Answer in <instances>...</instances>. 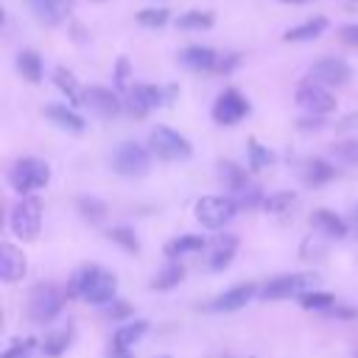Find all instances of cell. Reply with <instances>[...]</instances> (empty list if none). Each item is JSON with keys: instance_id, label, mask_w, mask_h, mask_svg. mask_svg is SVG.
Instances as JSON below:
<instances>
[{"instance_id": "1", "label": "cell", "mask_w": 358, "mask_h": 358, "mask_svg": "<svg viewBox=\"0 0 358 358\" xmlns=\"http://www.w3.org/2000/svg\"><path fill=\"white\" fill-rule=\"evenodd\" d=\"M115 291H117V280L112 271H106L101 266H81L70 277L67 296H78L92 305H109V302H115Z\"/></svg>"}, {"instance_id": "2", "label": "cell", "mask_w": 358, "mask_h": 358, "mask_svg": "<svg viewBox=\"0 0 358 358\" xmlns=\"http://www.w3.org/2000/svg\"><path fill=\"white\" fill-rule=\"evenodd\" d=\"M48 182H50V168H48V162H42L36 157H22L8 168V185L20 196H31L34 190L45 187Z\"/></svg>"}, {"instance_id": "3", "label": "cell", "mask_w": 358, "mask_h": 358, "mask_svg": "<svg viewBox=\"0 0 358 358\" xmlns=\"http://www.w3.org/2000/svg\"><path fill=\"white\" fill-rule=\"evenodd\" d=\"M148 151L165 162H179V159H187L193 154V145L185 134H179L168 126H157L148 134Z\"/></svg>"}, {"instance_id": "4", "label": "cell", "mask_w": 358, "mask_h": 358, "mask_svg": "<svg viewBox=\"0 0 358 358\" xmlns=\"http://www.w3.org/2000/svg\"><path fill=\"white\" fill-rule=\"evenodd\" d=\"M64 294L56 285H34L28 294V316L36 324H48L62 313Z\"/></svg>"}, {"instance_id": "5", "label": "cell", "mask_w": 358, "mask_h": 358, "mask_svg": "<svg viewBox=\"0 0 358 358\" xmlns=\"http://www.w3.org/2000/svg\"><path fill=\"white\" fill-rule=\"evenodd\" d=\"M8 224H11L14 235H20L22 241H34L42 229V201L36 196H22L14 204Z\"/></svg>"}, {"instance_id": "6", "label": "cell", "mask_w": 358, "mask_h": 358, "mask_svg": "<svg viewBox=\"0 0 358 358\" xmlns=\"http://www.w3.org/2000/svg\"><path fill=\"white\" fill-rule=\"evenodd\" d=\"M112 168L120 173V176H145L148 173V168H151V151L145 148V145H140V143H131V140H126V143H120L117 148H115V154H112Z\"/></svg>"}, {"instance_id": "7", "label": "cell", "mask_w": 358, "mask_h": 358, "mask_svg": "<svg viewBox=\"0 0 358 358\" xmlns=\"http://www.w3.org/2000/svg\"><path fill=\"white\" fill-rule=\"evenodd\" d=\"M238 213V204L232 196H201L196 201V218L207 229H218L227 221H232Z\"/></svg>"}, {"instance_id": "8", "label": "cell", "mask_w": 358, "mask_h": 358, "mask_svg": "<svg viewBox=\"0 0 358 358\" xmlns=\"http://www.w3.org/2000/svg\"><path fill=\"white\" fill-rule=\"evenodd\" d=\"M308 78L316 81V84H322V87H344L352 78V70H350V64L344 59L324 56V59H319V62L310 64Z\"/></svg>"}, {"instance_id": "9", "label": "cell", "mask_w": 358, "mask_h": 358, "mask_svg": "<svg viewBox=\"0 0 358 358\" xmlns=\"http://www.w3.org/2000/svg\"><path fill=\"white\" fill-rule=\"evenodd\" d=\"M294 98H296V103H299L302 109H308V112H313V115H327V112L336 109V98H333V92H330L327 87L310 81V78H305V81L296 84Z\"/></svg>"}, {"instance_id": "10", "label": "cell", "mask_w": 358, "mask_h": 358, "mask_svg": "<svg viewBox=\"0 0 358 358\" xmlns=\"http://www.w3.org/2000/svg\"><path fill=\"white\" fill-rule=\"evenodd\" d=\"M313 282H316V274H282V277L268 280V282L260 288V296H263V299L302 296V288H308V285H313Z\"/></svg>"}, {"instance_id": "11", "label": "cell", "mask_w": 358, "mask_h": 358, "mask_svg": "<svg viewBox=\"0 0 358 358\" xmlns=\"http://www.w3.org/2000/svg\"><path fill=\"white\" fill-rule=\"evenodd\" d=\"M246 112H249V103L238 90H224L213 103V120L221 126H235Z\"/></svg>"}, {"instance_id": "12", "label": "cell", "mask_w": 358, "mask_h": 358, "mask_svg": "<svg viewBox=\"0 0 358 358\" xmlns=\"http://www.w3.org/2000/svg\"><path fill=\"white\" fill-rule=\"evenodd\" d=\"M165 101H168V95L154 84H137V87H131L126 92V106H129V112L134 117H145L151 109L162 106Z\"/></svg>"}, {"instance_id": "13", "label": "cell", "mask_w": 358, "mask_h": 358, "mask_svg": "<svg viewBox=\"0 0 358 358\" xmlns=\"http://www.w3.org/2000/svg\"><path fill=\"white\" fill-rule=\"evenodd\" d=\"M84 103L98 117H115L120 112V106H123V101L112 90H106V87H90V90H84Z\"/></svg>"}, {"instance_id": "14", "label": "cell", "mask_w": 358, "mask_h": 358, "mask_svg": "<svg viewBox=\"0 0 358 358\" xmlns=\"http://www.w3.org/2000/svg\"><path fill=\"white\" fill-rule=\"evenodd\" d=\"M257 294V285L255 282H241V285H232L229 291H224V294H218L213 302H210V310H241L246 302H252V296Z\"/></svg>"}, {"instance_id": "15", "label": "cell", "mask_w": 358, "mask_h": 358, "mask_svg": "<svg viewBox=\"0 0 358 358\" xmlns=\"http://www.w3.org/2000/svg\"><path fill=\"white\" fill-rule=\"evenodd\" d=\"M0 277L3 282H17L25 277V255L14 243H0Z\"/></svg>"}, {"instance_id": "16", "label": "cell", "mask_w": 358, "mask_h": 358, "mask_svg": "<svg viewBox=\"0 0 358 358\" xmlns=\"http://www.w3.org/2000/svg\"><path fill=\"white\" fill-rule=\"evenodd\" d=\"M310 227L319 229L327 238H347V221L338 218L333 210H324V207L310 213Z\"/></svg>"}, {"instance_id": "17", "label": "cell", "mask_w": 358, "mask_h": 358, "mask_svg": "<svg viewBox=\"0 0 358 358\" xmlns=\"http://www.w3.org/2000/svg\"><path fill=\"white\" fill-rule=\"evenodd\" d=\"M179 59H182V64L190 67V70H215V67L221 64L218 53H215L213 48H204V45H190V48H185Z\"/></svg>"}, {"instance_id": "18", "label": "cell", "mask_w": 358, "mask_h": 358, "mask_svg": "<svg viewBox=\"0 0 358 358\" xmlns=\"http://www.w3.org/2000/svg\"><path fill=\"white\" fill-rule=\"evenodd\" d=\"M235 249H238V238H235V235H221V238H215V243H213V252H210V260H207V266H210L213 271H221V268H227V266L232 263V255H235Z\"/></svg>"}, {"instance_id": "19", "label": "cell", "mask_w": 358, "mask_h": 358, "mask_svg": "<svg viewBox=\"0 0 358 358\" xmlns=\"http://www.w3.org/2000/svg\"><path fill=\"white\" fill-rule=\"evenodd\" d=\"M148 330V322L145 319H137V322H129V324H120L112 336V350H129L134 347Z\"/></svg>"}, {"instance_id": "20", "label": "cell", "mask_w": 358, "mask_h": 358, "mask_svg": "<svg viewBox=\"0 0 358 358\" xmlns=\"http://www.w3.org/2000/svg\"><path fill=\"white\" fill-rule=\"evenodd\" d=\"M324 28H327V20H324V17H313V20L302 22V25L288 28V31L282 34V39H285V42H310V39H319V36L324 34Z\"/></svg>"}, {"instance_id": "21", "label": "cell", "mask_w": 358, "mask_h": 358, "mask_svg": "<svg viewBox=\"0 0 358 358\" xmlns=\"http://www.w3.org/2000/svg\"><path fill=\"white\" fill-rule=\"evenodd\" d=\"M45 115L59 126V129H67V131H84V117L81 115H76L73 109H67V106H62V103H50V106H45Z\"/></svg>"}, {"instance_id": "22", "label": "cell", "mask_w": 358, "mask_h": 358, "mask_svg": "<svg viewBox=\"0 0 358 358\" xmlns=\"http://www.w3.org/2000/svg\"><path fill=\"white\" fill-rule=\"evenodd\" d=\"M53 81H56V87L67 95L70 103H84V92H81L76 76H73L67 67H56V70H53Z\"/></svg>"}, {"instance_id": "23", "label": "cell", "mask_w": 358, "mask_h": 358, "mask_svg": "<svg viewBox=\"0 0 358 358\" xmlns=\"http://www.w3.org/2000/svg\"><path fill=\"white\" fill-rule=\"evenodd\" d=\"M28 6H31V11H34V17L42 22V25H59L62 22V6H59V0H28Z\"/></svg>"}, {"instance_id": "24", "label": "cell", "mask_w": 358, "mask_h": 358, "mask_svg": "<svg viewBox=\"0 0 358 358\" xmlns=\"http://www.w3.org/2000/svg\"><path fill=\"white\" fill-rule=\"evenodd\" d=\"M17 70H20L22 78H28L31 84H39V81H42V59H39V53H34V50H20V56H17Z\"/></svg>"}, {"instance_id": "25", "label": "cell", "mask_w": 358, "mask_h": 358, "mask_svg": "<svg viewBox=\"0 0 358 358\" xmlns=\"http://www.w3.org/2000/svg\"><path fill=\"white\" fill-rule=\"evenodd\" d=\"M218 168H221V179H224V185H227V187L232 190V196L249 187V179H246V171H243V168H238L235 162H221Z\"/></svg>"}, {"instance_id": "26", "label": "cell", "mask_w": 358, "mask_h": 358, "mask_svg": "<svg viewBox=\"0 0 358 358\" xmlns=\"http://www.w3.org/2000/svg\"><path fill=\"white\" fill-rule=\"evenodd\" d=\"M333 176H336V168L330 162H324V159H308V165H305V182L308 185H324Z\"/></svg>"}, {"instance_id": "27", "label": "cell", "mask_w": 358, "mask_h": 358, "mask_svg": "<svg viewBox=\"0 0 358 358\" xmlns=\"http://www.w3.org/2000/svg\"><path fill=\"white\" fill-rule=\"evenodd\" d=\"M204 249V238L201 235H179L176 241H171L165 246V255L168 257H179V255H187V252H199Z\"/></svg>"}, {"instance_id": "28", "label": "cell", "mask_w": 358, "mask_h": 358, "mask_svg": "<svg viewBox=\"0 0 358 358\" xmlns=\"http://www.w3.org/2000/svg\"><path fill=\"white\" fill-rule=\"evenodd\" d=\"M70 341H73V330L70 327H64V330H56V333H50L48 338H45V344H42V352L48 355V358H59L67 347H70Z\"/></svg>"}, {"instance_id": "29", "label": "cell", "mask_w": 358, "mask_h": 358, "mask_svg": "<svg viewBox=\"0 0 358 358\" xmlns=\"http://www.w3.org/2000/svg\"><path fill=\"white\" fill-rule=\"evenodd\" d=\"M294 201H296L294 190H280V193H271L268 199H263V210L271 213V215H282L294 207Z\"/></svg>"}, {"instance_id": "30", "label": "cell", "mask_w": 358, "mask_h": 358, "mask_svg": "<svg viewBox=\"0 0 358 358\" xmlns=\"http://www.w3.org/2000/svg\"><path fill=\"white\" fill-rule=\"evenodd\" d=\"M182 277H185V268H182L179 263H171V266H165V268L151 280V288H154V291H168V288L179 285Z\"/></svg>"}, {"instance_id": "31", "label": "cell", "mask_w": 358, "mask_h": 358, "mask_svg": "<svg viewBox=\"0 0 358 358\" xmlns=\"http://www.w3.org/2000/svg\"><path fill=\"white\" fill-rule=\"evenodd\" d=\"M76 207H78V213H81L87 221H92V224H98V221L106 218V204H103L101 199H95V196H81V199L76 201Z\"/></svg>"}, {"instance_id": "32", "label": "cell", "mask_w": 358, "mask_h": 358, "mask_svg": "<svg viewBox=\"0 0 358 358\" xmlns=\"http://www.w3.org/2000/svg\"><path fill=\"white\" fill-rule=\"evenodd\" d=\"M271 162H274V154L252 137V140H249V168H252V171H260V168H268Z\"/></svg>"}, {"instance_id": "33", "label": "cell", "mask_w": 358, "mask_h": 358, "mask_svg": "<svg viewBox=\"0 0 358 358\" xmlns=\"http://www.w3.org/2000/svg\"><path fill=\"white\" fill-rule=\"evenodd\" d=\"M333 302H336V296L327 294V291H313V294H302L299 296V305L305 310H330Z\"/></svg>"}, {"instance_id": "34", "label": "cell", "mask_w": 358, "mask_h": 358, "mask_svg": "<svg viewBox=\"0 0 358 358\" xmlns=\"http://www.w3.org/2000/svg\"><path fill=\"white\" fill-rule=\"evenodd\" d=\"M176 22H179V28H210L213 14L210 11H185Z\"/></svg>"}, {"instance_id": "35", "label": "cell", "mask_w": 358, "mask_h": 358, "mask_svg": "<svg viewBox=\"0 0 358 358\" xmlns=\"http://www.w3.org/2000/svg\"><path fill=\"white\" fill-rule=\"evenodd\" d=\"M106 235H109V241L120 243L126 252H137V249H140V243H137V238H134V232H131L129 227H112Z\"/></svg>"}, {"instance_id": "36", "label": "cell", "mask_w": 358, "mask_h": 358, "mask_svg": "<svg viewBox=\"0 0 358 358\" xmlns=\"http://www.w3.org/2000/svg\"><path fill=\"white\" fill-rule=\"evenodd\" d=\"M168 8H143L140 14H137V22L140 25H145V28H159V25H165L168 22Z\"/></svg>"}, {"instance_id": "37", "label": "cell", "mask_w": 358, "mask_h": 358, "mask_svg": "<svg viewBox=\"0 0 358 358\" xmlns=\"http://www.w3.org/2000/svg\"><path fill=\"white\" fill-rule=\"evenodd\" d=\"M36 341L34 338H25V341H14L6 352H3V358H28V352H31V347H34Z\"/></svg>"}, {"instance_id": "38", "label": "cell", "mask_w": 358, "mask_h": 358, "mask_svg": "<svg viewBox=\"0 0 358 358\" xmlns=\"http://www.w3.org/2000/svg\"><path fill=\"white\" fill-rule=\"evenodd\" d=\"M115 87H117V90H129V59H126V56L117 59V67H115Z\"/></svg>"}, {"instance_id": "39", "label": "cell", "mask_w": 358, "mask_h": 358, "mask_svg": "<svg viewBox=\"0 0 358 358\" xmlns=\"http://www.w3.org/2000/svg\"><path fill=\"white\" fill-rule=\"evenodd\" d=\"M129 310H131V308H129L126 302H120V299H115L112 305H106V308H103V313H106V316H112V319H120V316H129Z\"/></svg>"}, {"instance_id": "40", "label": "cell", "mask_w": 358, "mask_h": 358, "mask_svg": "<svg viewBox=\"0 0 358 358\" xmlns=\"http://www.w3.org/2000/svg\"><path fill=\"white\" fill-rule=\"evenodd\" d=\"M336 151H338V157L347 159V162H355V159H358V143H341Z\"/></svg>"}, {"instance_id": "41", "label": "cell", "mask_w": 358, "mask_h": 358, "mask_svg": "<svg viewBox=\"0 0 358 358\" xmlns=\"http://www.w3.org/2000/svg\"><path fill=\"white\" fill-rule=\"evenodd\" d=\"M338 36H341V42L358 48V25H344V28L338 31Z\"/></svg>"}, {"instance_id": "42", "label": "cell", "mask_w": 358, "mask_h": 358, "mask_svg": "<svg viewBox=\"0 0 358 358\" xmlns=\"http://www.w3.org/2000/svg\"><path fill=\"white\" fill-rule=\"evenodd\" d=\"M355 129H358V112H350V115L341 117L338 126H336V131H355Z\"/></svg>"}, {"instance_id": "43", "label": "cell", "mask_w": 358, "mask_h": 358, "mask_svg": "<svg viewBox=\"0 0 358 358\" xmlns=\"http://www.w3.org/2000/svg\"><path fill=\"white\" fill-rule=\"evenodd\" d=\"M109 358H131V352L129 350H112Z\"/></svg>"}, {"instance_id": "44", "label": "cell", "mask_w": 358, "mask_h": 358, "mask_svg": "<svg viewBox=\"0 0 358 358\" xmlns=\"http://www.w3.org/2000/svg\"><path fill=\"white\" fill-rule=\"evenodd\" d=\"M280 3H294V6H299V3H310V0H280Z\"/></svg>"}, {"instance_id": "45", "label": "cell", "mask_w": 358, "mask_h": 358, "mask_svg": "<svg viewBox=\"0 0 358 358\" xmlns=\"http://www.w3.org/2000/svg\"><path fill=\"white\" fill-rule=\"evenodd\" d=\"M355 221H358V204H355Z\"/></svg>"}]
</instances>
